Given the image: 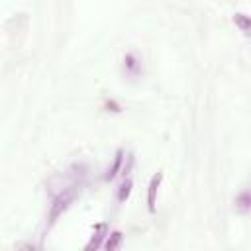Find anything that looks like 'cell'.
I'll use <instances>...</instances> for the list:
<instances>
[{"label":"cell","instance_id":"6da1fadb","mask_svg":"<svg viewBox=\"0 0 251 251\" xmlns=\"http://www.w3.org/2000/svg\"><path fill=\"white\" fill-rule=\"evenodd\" d=\"M75 196H76V188L71 186V188H65L63 192H59V194L53 198V202H51V206H49V214H47V229H51V227L55 226V222L71 208Z\"/></svg>","mask_w":251,"mask_h":251},{"label":"cell","instance_id":"7a4b0ae2","mask_svg":"<svg viewBox=\"0 0 251 251\" xmlns=\"http://www.w3.org/2000/svg\"><path fill=\"white\" fill-rule=\"evenodd\" d=\"M108 233H110V231H108V224H106V222L96 224L94 229H92V235H90L88 243L84 245V251H92V249L102 247L104 241H106V237H108Z\"/></svg>","mask_w":251,"mask_h":251},{"label":"cell","instance_id":"3957f363","mask_svg":"<svg viewBox=\"0 0 251 251\" xmlns=\"http://www.w3.org/2000/svg\"><path fill=\"white\" fill-rule=\"evenodd\" d=\"M161 182H163V173L159 171L157 175L151 176L149 186H147V208H149V212H155V202H157V192H159Z\"/></svg>","mask_w":251,"mask_h":251},{"label":"cell","instance_id":"277c9868","mask_svg":"<svg viewBox=\"0 0 251 251\" xmlns=\"http://www.w3.org/2000/svg\"><path fill=\"white\" fill-rule=\"evenodd\" d=\"M233 24L237 25V29H239L245 37H251V16H249V14L235 12V14H233Z\"/></svg>","mask_w":251,"mask_h":251},{"label":"cell","instance_id":"5b68a950","mask_svg":"<svg viewBox=\"0 0 251 251\" xmlns=\"http://www.w3.org/2000/svg\"><path fill=\"white\" fill-rule=\"evenodd\" d=\"M122 161H124V151H122V149H118V151H116V155H114L112 165L108 167V171H106V175H104V180H112V178L118 175V171H120V167H122Z\"/></svg>","mask_w":251,"mask_h":251},{"label":"cell","instance_id":"8992f818","mask_svg":"<svg viewBox=\"0 0 251 251\" xmlns=\"http://www.w3.org/2000/svg\"><path fill=\"white\" fill-rule=\"evenodd\" d=\"M122 241H124V233L122 231H112V233H108V237H106V241H104V249H108V251H114V249H120L122 247Z\"/></svg>","mask_w":251,"mask_h":251},{"label":"cell","instance_id":"52a82bcc","mask_svg":"<svg viewBox=\"0 0 251 251\" xmlns=\"http://www.w3.org/2000/svg\"><path fill=\"white\" fill-rule=\"evenodd\" d=\"M131 188H133V180L129 176L124 178L120 182V186H118V202H126L129 198V194H131Z\"/></svg>","mask_w":251,"mask_h":251},{"label":"cell","instance_id":"ba28073f","mask_svg":"<svg viewBox=\"0 0 251 251\" xmlns=\"http://www.w3.org/2000/svg\"><path fill=\"white\" fill-rule=\"evenodd\" d=\"M235 208L237 210H241V212H249L251 210V192H241V194H237V198H235Z\"/></svg>","mask_w":251,"mask_h":251},{"label":"cell","instance_id":"9c48e42d","mask_svg":"<svg viewBox=\"0 0 251 251\" xmlns=\"http://www.w3.org/2000/svg\"><path fill=\"white\" fill-rule=\"evenodd\" d=\"M124 67H126V73H129V75H137V73L141 71V65L137 63L135 55H131V53L126 55V59H124Z\"/></svg>","mask_w":251,"mask_h":251}]
</instances>
